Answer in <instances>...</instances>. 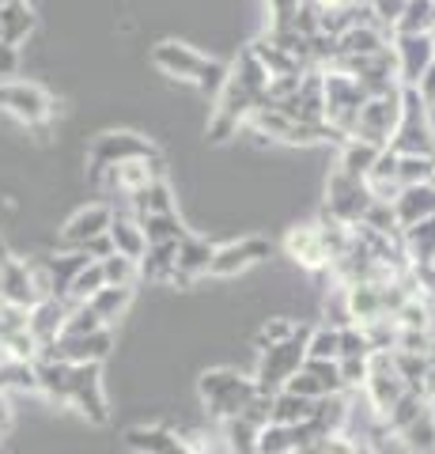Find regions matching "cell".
<instances>
[{
	"label": "cell",
	"instance_id": "6da1fadb",
	"mask_svg": "<svg viewBox=\"0 0 435 454\" xmlns=\"http://www.w3.org/2000/svg\"><path fill=\"white\" fill-rule=\"evenodd\" d=\"M265 91H269V73L261 68L254 50L243 46L235 57V65L228 68L223 88L216 91V106H213V118H208V129H205L208 140H213V145L231 140L250 121V114L265 103Z\"/></svg>",
	"mask_w": 435,
	"mask_h": 454
},
{
	"label": "cell",
	"instance_id": "7a4b0ae2",
	"mask_svg": "<svg viewBox=\"0 0 435 454\" xmlns=\"http://www.w3.org/2000/svg\"><path fill=\"white\" fill-rule=\"evenodd\" d=\"M151 65H156L167 80L190 83V88H198L201 95H213V98L223 88V80H228V65L223 61L205 57L201 50L186 46V42H175V38H163L151 46Z\"/></svg>",
	"mask_w": 435,
	"mask_h": 454
},
{
	"label": "cell",
	"instance_id": "3957f363",
	"mask_svg": "<svg viewBox=\"0 0 435 454\" xmlns=\"http://www.w3.org/2000/svg\"><path fill=\"white\" fill-rule=\"evenodd\" d=\"M261 390L254 375H243L238 367H208L198 379V397L205 405V413L216 424H228L235 417H243V409L254 402Z\"/></svg>",
	"mask_w": 435,
	"mask_h": 454
},
{
	"label": "cell",
	"instance_id": "277c9868",
	"mask_svg": "<svg viewBox=\"0 0 435 454\" xmlns=\"http://www.w3.org/2000/svg\"><path fill=\"white\" fill-rule=\"evenodd\" d=\"M163 155L156 148V140L144 137V133H133V129H110L99 133L88 148V170L91 178H103L106 170H114L121 163H136V160H156Z\"/></svg>",
	"mask_w": 435,
	"mask_h": 454
},
{
	"label": "cell",
	"instance_id": "5b68a950",
	"mask_svg": "<svg viewBox=\"0 0 435 454\" xmlns=\"http://www.w3.org/2000/svg\"><path fill=\"white\" fill-rule=\"evenodd\" d=\"M307 337H311V325L299 322V330L291 333L288 340H280V345H269V348L258 352L254 382H258L261 394L284 390V382L303 367V360H307Z\"/></svg>",
	"mask_w": 435,
	"mask_h": 454
},
{
	"label": "cell",
	"instance_id": "8992f818",
	"mask_svg": "<svg viewBox=\"0 0 435 454\" xmlns=\"http://www.w3.org/2000/svg\"><path fill=\"white\" fill-rule=\"evenodd\" d=\"M386 148L398 155H431L435 160V118L413 88H401V118Z\"/></svg>",
	"mask_w": 435,
	"mask_h": 454
},
{
	"label": "cell",
	"instance_id": "52a82bcc",
	"mask_svg": "<svg viewBox=\"0 0 435 454\" xmlns=\"http://www.w3.org/2000/svg\"><path fill=\"white\" fill-rule=\"evenodd\" d=\"M322 98H326V125L337 137H353L360 106L368 103V95L360 91V83L353 76L337 73V68H322Z\"/></svg>",
	"mask_w": 435,
	"mask_h": 454
},
{
	"label": "cell",
	"instance_id": "ba28073f",
	"mask_svg": "<svg viewBox=\"0 0 435 454\" xmlns=\"http://www.w3.org/2000/svg\"><path fill=\"white\" fill-rule=\"evenodd\" d=\"M65 405L76 409L88 424H106L110 420V402H106L103 367L99 364H68Z\"/></svg>",
	"mask_w": 435,
	"mask_h": 454
},
{
	"label": "cell",
	"instance_id": "9c48e42d",
	"mask_svg": "<svg viewBox=\"0 0 435 454\" xmlns=\"http://www.w3.org/2000/svg\"><path fill=\"white\" fill-rule=\"evenodd\" d=\"M0 110L8 114V118H16L19 125L27 129H38L46 133V125L53 118V95L46 88H38L31 80H4L0 83Z\"/></svg>",
	"mask_w": 435,
	"mask_h": 454
},
{
	"label": "cell",
	"instance_id": "30bf717a",
	"mask_svg": "<svg viewBox=\"0 0 435 454\" xmlns=\"http://www.w3.org/2000/svg\"><path fill=\"white\" fill-rule=\"evenodd\" d=\"M50 295V284L46 273H42L38 262H27V258H0V303L8 307H19V310H31L38 300Z\"/></svg>",
	"mask_w": 435,
	"mask_h": 454
},
{
	"label": "cell",
	"instance_id": "8fae6325",
	"mask_svg": "<svg viewBox=\"0 0 435 454\" xmlns=\"http://www.w3.org/2000/svg\"><path fill=\"white\" fill-rule=\"evenodd\" d=\"M375 205V197L368 190V182H356L341 175V170H330L326 178V208H322V216H330L337 223L345 227H356L363 223V216H368V208Z\"/></svg>",
	"mask_w": 435,
	"mask_h": 454
},
{
	"label": "cell",
	"instance_id": "7c38bea8",
	"mask_svg": "<svg viewBox=\"0 0 435 454\" xmlns=\"http://www.w3.org/2000/svg\"><path fill=\"white\" fill-rule=\"evenodd\" d=\"M405 394H409V387L401 382L394 360H390V352H371V360H368V379H363V397H368L375 420H383Z\"/></svg>",
	"mask_w": 435,
	"mask_h": 454
},
{
	"label": "cell",
	"instance_id": "4fadbf2b",
	"mask_svg": "<svg viewBox=\"0 0 435 454\" xmlns=\"http://www.w3.org/2000/svg\"><path fill=\"white\" fill-rule=\"evenodd\" d=\"M269 258H273V243H269V239H261V235H243V239H235V243L216 247L213 265H208V277L231 280V277H243L246 269H254V265L269 262Z\"/></svg>",
	"mask_w": 435,
	"mask_h": 454
},
{
	"label": "cell",
	"instance_id": "5bb4252c",
	"mask_svg": "<svg viewBox=\"0 0 435 454\" xmlns=\"http://www.w3.org/2000/svg\"><path fill=\"white\" fill-rule=\"evenodd\" d=\"M398 118H401V91L383 95V98H368V103L360 106L353 137L368 140V145H375V148H386L390 137H394V129H398Z\"/></svg>",
	"mask_w": 435,
	"mask_h": 454
},
{
	"label": "cell",
	"instance_id": "9a60e30c",
	"mask_svg": "<svg viewBox=\"0 0 435 454\" xmlns=\"http://www.w3.org/2000/svg\"><path fill=\"white\" fill-rule=\"evenodd\" d=\"M390 53H394L398 83L401 88H416V80L435 61V38L431 35H394L390 38Z\"/></svg>",
	"mask_w": 435,
	"mask_h": 454
},
{
	"label": "cell",
	"instance_id": "2e32d148",
	"mask_svg": "<svg viewBox=\"0 0 435 454\" xmlns=\"http://www.w3.org/2000/svg\"><path fill=\"white\" fill-rule=\"evenodd\" d=\"M284 390L296 394V397H307V402H322V397L345 394L337 360H303L299 372L284 382Z\"/></svg>",
	"mask_w": 435,
	"mask_h": 454
},
{
	"label": "cell",
	"instance_id": "e0dca14e",
	"mask_svg": "<svg viewBox=\"0 0 435 454\" xmlns=\"http://www.w3.org/2000/svg\"><path fill=\"white\" fill-rule=\"evenodd\" d=\"M38 356H53L61 364H106L114 356V330H99V333H88V337H61L58 345L42 348Z\"/></svg>",
	"mask_w": 435,
	"mask_h": 454
},
{
	"label": "cell",
	"instance_id": "ac0fdd59",
	"mask_svg": "<svg viewBox=\"0 0 435 454\" xmlns=\"http://www.w3.org/2000/svg\"><path fill=\"white\" fill-rule=\"evenodd\" d=\"M125 447L136 454H201L186 435L167 424H136L125 432Z\"/></svg>",
	"mask_w": 435,
	"mask_h": 454
},
{
	"label": "cell",
	"instance_id": "d6986e66",
	"mask_svg": "<svg viewBox=\"0 0 435 454\" xmlns=\"http://www.w3.org/2000/svg\"><path fill=\"white\" fill-rule=\"evenodd\" d=\"M110 223H114V208H110V205H88V208H80L61 227V247L83 250L88 243H95V239H103L110 231Z\"/></svg>",
	"mask_w": 435,
	"mask_h": 454
},
{
	"label": "cell",
	"instance_id": "ffe728a7",
	"mask_svg": "<svg viewBox=\"0 0 435 454\" xmlns=\"http://www.w3.org/2000/svg\"><path fill=\"white\" fill-rule=\"evenodd\" d=\"M213 254H216V243H208L201 235H186L178 243V262H175V277L171 284L175 288H190L198 284L201 277H208V265H213Z\"/></svg>",
	"mask_w": 435,
	"mask_h": 454
},
{
	"label": "cell",
	"instance_id": "44dd1931",
	"mask_svg": "<svg viewBox=\"0 0 435 454\" xmlns=\"http://www.w3.org/2000/svg\"><path fill=\"white\" fill-rule=\"evenodd\" d=\"M394 280V277H390ZM341 303L348 310V322L353 325H375L390 318L386 315V295H383V284H348L341 288Z\"/></svg>",
	"mask_w": 435,
	"mask_h": 454
},
{
	"label": "cell",
	"instance_id": "7402d4cb",
	"mask_svg": "<svg viewBox=\"0 0 435 454\" xmlns=\"http://www.w3.org/2000/svg\"><path fill=\"white\" fill-rule=\"evenodd\" d=\"M68 307H73V303L46 295V300H38L31 310H27V333L38 340V348H50V345H58V340H61Z\"/></svg>",
	"mask_w": 435,
	"mask_h": 454
},
{
	"label": "cell",
	"instance_id": "603a6c76",
	"mask_svg": "<svg viewBox=\"0 0 435 454\" xmlns=\"http://www.w3.org/2000/svg\"><path fill=\"white\" fill-rule=\"evenodd\" d=\"M284 254L299 269H307V273H322V269H330V254H326V247H322L315 223L291 227V231L284 235Z\"/></svg>",
	"mask_w": 435,
	"mask_h": 454
},
{
	"label": "cell",
	"instance_id": "cb8c5ba5",
	"mask_svg": "<svg viewBox=\"0 0 435 454\" xmlns=\"http://www.w3.org/2000/svg\"><path fill=\"white\" fill-rule=\"evenodd\" d=\"M390 208H394V220L401 231L420 220H431L435 216V186L431 182H424V186H405V190H398L394 201H390Z\"/></svg>",
	"mask_w": 435,
	"mask_h": 454
},
{
	"label": "cell",
	"instance_id": "d4e9b609",
	"mask_svg": "<svg viewBox=\"0 0 435 454\" xmlns=\"http://www.w3.org/2000/svg\"><path fill=\"white\" fill-rule=\"evenodd\" d=\"M88 262H91V258H88L83 250H65V254H53V258H38L53 300H65V303H68V284H73V277H76Z\"/></svg>",
	"mask_w": 435,
	"mask_h": 454
},
{
	"label": "cell",
	"instance_id": "484cf974",
	"mask_svg": "<svg viewBox=\"0 0 435 454\" xmlns=\"http://www.w3.org/2000/svg\"><path fill=\"white\" fill-rule=\"evenodd\" d=\"M378 152H383V148H375V145H368V140H360V137H348V140H341V145H337V163H333V170H341V175L356 178V182H368L371 167H375V160H378Z\"/></svg>",
	"mask_w": 435,
	"mask_h": 454
},
{
	"label": "cell",
	"instance_id": "4316f807",
	"mask_svg": "<svg viewBox=\"0 0 435 454\" xmlns=\"http://www.w3.org/2000/svg\"><path fill=\"white\" fill-rule=\"evenodd\" d=\"M390 38H394V35H386L383 27L360 23V27H353V31H345L341 38H337V57H375V53L390 50ZM337 57H333V61H337Z\"/></svg>",
	"mask_w": 435,
	"mask_h": 454
},
{
	"label": "cell",
	"instance_id": "83f0119b",
	"mask_svg": "<svg viewBox=\"0 0 435 454\" xmlns=\"http://www.w3.org/2000/svg\"><path fill=\"white\" fill-rule=\"evenodd\" d=\"M35 27H38V16L27 0H8V4L0 8V42H8V46L19 50V42L31 38Z\"/></svg>",
	"mask_w": 435,
	"mask_h": 454
},
{
	"label": "cell",
	"instance_id": "f1b7e54d",
	"mask_svg": "<svg viewBox=\"0 0 435 454\" xmlns=\"http://www.w3.org/2000/svg\"><path fill=\"white\" fill-rule=\"evenodd\" d=\"M129 205H133V216L144 220V216H167V212H178V201H175V190L167 178H156L148 182L144 190L129 193Z\"/></svg>",
	"mask_w": 435,
	"mask_h": 454
},
{
	"label": "cell",
	"instance_id": "f546056e",
	"mask_svg": "<svg viewBox=\"0 0 435 454\" xmlns=\"http://www.w3.org/2000/svg\"><path fill=\"white\" fill-rule=\"evenodd\" d=\"M110 247H114V254H121V258L129 262H140L148 254V239H144V227L136 223V216H118L114 212V223H110Z\"/></svg>",
	"mask_w": 435,
	"mask_h": 454
},
{
	"label": "cell",
	"instance_id": "4dcf8cb0",
	"mask_svg": "<svg viewBox=\"0 0 435 454\" xmlns=\"http://www.w3.org/2000/svg\"><path fill=\"white\" fill-rule=\"evenodd\" d=\"M401 250H405V262H409L413 269H428L431 258H435V216L405 227L401 231Z\"/></svg>",
	"mask_w": 435,
	"mask_h": 454
},
{
	"label": "cell",
	"instance_id": "1f68e13d",
	"mask_svg": "<svg viewBox=\"0 0 435 454\" xmlns=\"http://www.w3.org/2000/svg\"><path fill=\"white\" fill-rule=\"evenodd\" d=\"M250 50H254V57L261 61V68L269 73V80H273V76H303V73H311V68H307L303 61H296L291 53H284L280 46H273V42L265 38V35L250 42Z\"/></svg>",
	"mask_w": 435,
	"mask_h": 454
},
{
	"label": "cell",
	"instance_id": "d6a6232c",
	"mask_svg": "<svg viewBox=\"0 0 435 454\" xmlns=\"http://www.w3.org/2000/svg\"><path fill=\"white\" fill-rule=\"evenodd\" d=\"M0 394H38V367L35 360L0 356Z\"/></svg>",
	"mask_w": 435,
	"mask_h": 454
},
{
	"label": "cell",
	"instance_id": "836d02e7",
	"mask_svg": "<svg viewBox=\"0 0 435 454\" xmlns=\"http://www.w3.org/2000/svg\"><path fill=\"white\" fill-rule=\"evenodd\" d=\"M83 307H88L103 325H114L118 318H125V310L133 307V288H110V284H106V288L95 292Z\"/></svg>",
	"mask_w": 435,
	"mask_h": 454
},
{
	"label": "cell",
	"instance_id": "e575fe53",
	"mask_svg": "<svg viewBox=\"0 0 435 454\" xmlns=\"http://www.w3.org/2000/svg\"><path fill=\"white\" fill-rule=\"evenodd\" d=\"M175 262H178V243H167V247H148V254L140 258V280H151V284H171L175 277Z\"/></svg>",
	"mask_w": 435,
	"mask_h": 454
},
{
	"label": "cell",
	"instance_id": "d590c367",
	"mask_svg": "<svg viewBox=\"0 0 435 454\" xmlns=\"http://www.w3.org/2000/svg\"><path fill=\"white\" fill-rule=\"evenodd\" d=\"M315 405L318 402H307V397H296L288 390H276L273 394V424H284V428H299L315 417Z\"/></svg>",
	"mask_w": 435,
	"mask_h": 454
},
{
	"label": "cell",
	"instance_id": "8d00e7d4",
	"mask_svg": "<svg viewBox=\"0 0 435 454\" xmlns=\"http://www.w3.org/2000/svg\"><path fill=\"white\" fill-rule=\"evenodd\" d=\"M140 227H144V239H148V247H167V243H182L190 231H186V223H182L178 212H167V216H144V220H136Z\"/></svg>",
	"mask_w": 435,
	"mask_h": 454
},
{
	"label": "cell",
	"instance_id": "74e56055",
	"mask_svg": "<svg viewBox=\"0 0 435 454\" xmlns=\"http://www.w3.org/2000/svg\"><path fill=\"white\" fill-rule=\"evenodd\" d=\"M428 405H431V397H424V394H413V390H409V394H405L401 402H398L394 409H390V413H386L383 420H378V424H383V428H386L390 435H401V432L409 428V424H413L420 413H424Z\"/></svg>",
	"mask_w": 435,
	"mask_h": 454
},
{
	"label": "cell",
	"instance_id": "f35d334b",
	"mask_svg": "<svg viewBox=\"0 0 435 454\" xmlns=\"http://www.w3.org/2000/svg\"><path fill=\"white\" fill-rule=\"evenodd\" d=\"M398 439L405 443V450H409V454H435V409L428 405L424 413H420Z\"/></svg>",
	"mask_w": 435,
	"mask_h": 454
},
{
	"label": "cell",
	"instance_id": "ab89813d",
	"mask_svg": "<svg viewBox=\"0 0 435 454\" xmlns=\"http://www.w3.org/2000/svg\"><path fill=\"white\" fill-rule=\"evenodd\" d=\"M431 27H435V0H405L394 35H431Z\"/></svg>",
	"mask_w": 435,
	"mask_h": 454
},
{
	"label": "cell",
	"instance_id": "60d3db41",
	"mask_svg": "<svg viewBox=\"0 0 435 454\" xmlns=\"http://www.w3.org/2000/svg\"><path fill=\"white\" fill-rule=\"evenodd\" d=\"M435 178V160L431 155H398V190L405 186H424Z\"/></svg>",
	"mask_w": 435,
	"mask_h": 454
},
{
	"label": "cell",
	"instance_id": "b9f144b4",
	"mask_svg": "<svg viewBox=\"0 0 435 454\" xmlns=\"http://www.w3.org/2000/svg\"><path fill=\"white\" fill-rule=\"evenodd\" d=\"M99 288H106L103 265H99V262H88V265H83L80 273L73 277V284H68V303H88Z\"/></svg>",
	"mask_w": 435,
	"mask_h": 454
},
{
	"label": "cell",
	"instance_id": "7bdbcfd3",
	"mask_svg": "<svg viewBox=\"0 0 435 454\" xmlns=\"http://www.w3.org/2000/svg\"><path fill=\"white\" fill-rule=\"evenodd\" d=\"M337 340H341V330L330 322L311 325V337H307V360H337Z\"/></svg>",
	"mask_w": 435,
	"mask_h": 454
},
{
	"label": "cell",
	"instance_id": "ee69618b",
	"mask_svg": "<svg viewBox=\"0 0 435 454\" xmlns=\"http://www.w3.org/2000/svg\"><path fill=\"white\" fill-rule=\"evenodd\" d=\"M99 265H103V277H106L110 288H136V280H140L136 262L121 258V254H110V258H103Z\"/></svg>",
	"mask_w": 435,
	"mask_h": 454
},
{
	"label": "cell",
	"instance_id": "f6af8a7d",
	"mask_svg": "<svg viewBox=\"0 0 435 454\" xmlns=\"http://www.w3.org/2000/svg\"><path fill=\"white\" fill-rule=\"evenodd\" d=\"M371 340L360 325H341V340H337V360H368L371 356Z\"/></svg>",
	"mask_w": 435,
	"mask_h": 454
},
{
	"label": "cell",
	"instance_id": "bcb514c9",
	"mask_svg": "<svg viewBox=\"0 0 435 454\" xmlns=\"http://www.w3.org/2000/svg\"><path fill=\"white\" fill-rule=\"evenodd\" d=\"M99 330H110V325H103L83 303H73V307H68V318H65L61 337H88V333H99Z\"/></svg>",
	"mask_w": 435,
	"mask_h": 454
},
{
	"label": "cell",
	"instance_id": "7dc6e473",
	"mask_svg": "<svg viewBox=\"0 0 435 454\" xmlns=\"http://www.w3.org/2000/svg\"><path fill=\"white\" fill-rule=\"evenodd\" d=\"M296 330H299V322H296V318H284V315L265 318V322H261V330H258V337H254V345H258V352H261V348H269V345H280V340H288Z\"/></svg>",
	"mask_w": 435,
	"mask_h": 454
},
{
	"label": "cell",
	"instance_id": "c3c4849f",
	"mask_svg": "<svg viewBox=\"0 0 435 454\" xmlns=\"http://www.w3.org/2000/svg\"><path fill=\"white\" fill-rule=\"evenodd\" d=\"M401 12H405V0H371L368 4V16L375 27H383L386 35H394V27L401 20Z\"/></svg>",
	"mask_w": 435,
	"mask_h": 454
},
{
	"label": "cell",
	"instance_id": "681fc988",
	"mask_svg": "<svg viewBox=\"0 0 435 454\" xmlns=\"http://www.w3.org/2000/svg\"><path fill=\"white\" fill-rule=\"evenodd\" d=\"M363 227H371V231H383V235H401V227L394 220V208H390V201H375L368 208V216H363Z\"/></svg>",
	"mask_w": 435,
	"mask_h": 454
},
{
	"label": "cell",
	"instance_id": "f907efd6",
	"mask_svg": "<svg viewBox=\"0 0 435 454\" xmlns=\"http://www.w3.org/2000/svg\"><path fill=\"white\" fill-rule=\"evenodd\" d=\"M368 360H337V372H341V387L345 390H363V379H368Z\"/></svg>",
	"mask_w": 435,
	"mask_h": 454
},
{
	"label": "cell",
	"instance_id": "816d5d0a",
	"mask_svg": "<svg viewBox=\"0 0 435 454\" xmlns=\"http://www.w3.org/2000/svg\"><path fill=\"white\" fill-rule=\"evenodd\" d=\"M16 73H19V50L8 46V42H0V83L16 80Z\"/></svg>",
	"mask_w": 435,
	"mask_h": 454
},
{
	"label": "cell",
	"instance_id": "f5cc1de1",
	"mask_svg": "<svg viewBox=\"0 0 435 454\" xmlns=\"http://www.w3.org/2000/svg\"><path fill=\"white\" fill-rule=\"evenodd\" d=\"M416 95H420V103H424L431 114H435V61L428 65V73L416 80V88H413Z\"/></svg>",
	"mask_w": 435,
	"mask_h": 454
},
{
	"label": "cell",
	"instance_id": "db71d44e",
	"mask_svg": "<svg viewBox=\"0 0 435 454\" xmlns=\"http://www.w3.org/2000/svg\"><path fill=\"white\" fill-rule=\"evenodd\" d=\"M299 4H303V0H269V12H273L269 27L288 23V20H291V16H296V12H299Z\"/></svg>",
	"mask_w": 435,
	"mask_h": 454
},
{
	"label": "cell",
	"instance_id": "11a10c76",
	"mask_svg": "<svg viewBox=\"0 0 435 454\" xmlns=\"http://www.w3.org/2000/svg\"><path fill=\"white\" fill-rule=\"evenodd\" d=\"M12 424H16V417H12V402H8V394H0V439L12 432Z\"/></svg>",
	"mask_w": 435,
	"mask_h": 454
},
{
	"label": "cell",
	"instance_id": "9f6ffc18",
	"mask_svg": "<svg viewBox=\"0 0 435 454\" xmlns=\"http://www.w3.org/2000/svg\"><path fill=\"white\" fill-rule=\"evenodd\" d=\"M428 269H431V273H435V258H431V265H428Z\"/></svg>",
	"mask_w": 435,
	"mask_h": 454
},
{
	"label": "cell",
	"instance_id": "6f0895ef",
	"mask_svg": "<svg viewBox=\"0 0 435 454\" xmlns=\"http://www.w3.org/2000/svg\"><path fill=\"white\" fill-rule=\"evenodd\" d=\"M431 186H435V178H431Z\"/></svg>",
	"mask_w": 435,
	"mask_h": 454
}]
</instances>
